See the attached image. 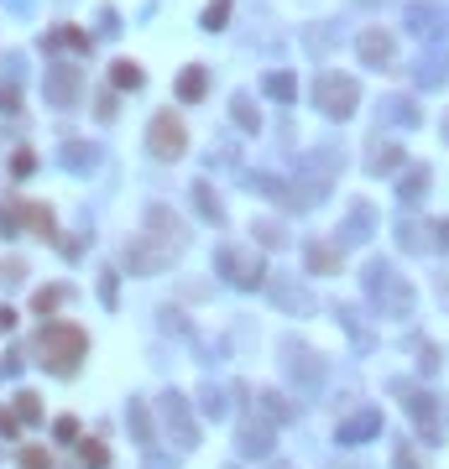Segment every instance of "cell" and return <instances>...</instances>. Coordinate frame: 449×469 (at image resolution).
<instances>
[{"mask_svg":"<svg viewBox=\"0 0 449 469\" xmlns=\"http://www.w3.org/2000/svg\"><path fill=\"white\" fill-rule=\"evenodd\" d=\"M21 464H26V469H52V459H47L42 449H26V453H21Z\"/></svg>","mask_w":449,"mask_h":469,"instance_id":"24","label":"cell"},{"mask_svg":"<svg viewBox=\"0 0 449 469\" xmlns=\"http://www.w3.org/2000/svg\"><path fill=\"white\" fill-rule=\"evenodd\" d=\"M376 427H381V412H361V418H350L345 427H340V438H345V444H355V438L376 433Z\"/></svg>","mask_w":449,"mask_h":469,"instance_id":"8","label":"cell"},{"mask_svg":"<svg viewBox=\"0 0 449 469\" xmlns=\"http://www.w3.org/2000/svg\"><path fill=\"white\" fill-rule=\"evenodd\" d=\"M361 58H366V63H387V58H392V37H387V32H366V37H361Z\"/></svg>","mask_w":449,"mask_h":469,"instance_id":"7","label":"cell"},{"mask_svg":"<svg viewBox=\"0 0 449 469\" xmlns=\"http://www.w3.org/2000/svg\"><path fill=\"white\" fill-rule=\"evenodd\" d=\"M162 418H167V427L178 433V444L193 449V438H199V433H193V418H188V407H183V396H167V401H162Z\"/></svg>","mask_w":449,"mask_h":469,"instance_id":"6","label":"cell"},{"mask_svg":"<svg viewBox=\"0 0 449 469\" xmlns=\"http://www.w3.org/2000/svg\"><path fill=\"white\" fill-rule=\"evenodd\" d=\"M26 224H32V230L42 235V240L52 235V214H47V209H26Z\"/></svg>","mask_w":449,"mask_h":469,"instance_id":"18","label":"cell"},{"mask_svg":"<svg viewBox=\"0 0 449 469\" xmlns=\"http://www.w3.org/2000/svg\"><path fill=\"white\" fill-rule=\"evenodd\" d=\"M16 422H21V418H16V412H0V433H6V438H11V433H16Z\"/></svg>","mask_w":449,"mask_h":469,"instance_id":"27","label":"cell"},{"mask_svg":"<svg viewBox=\"0 0 449 469\" xmlns=\"http://www.w3.org/2000/svg\"><path fill=\"white\" fill-rule=\"evenodd\" d=\"M16 324V313H11V307H0V329H11Z\"/></svg>","mask_w":449,"mask_h":469,"instance_id":"28","label":"cell"},{"mask_svg":"<svg viewBox=\"0 0 449 469\" xmlns=\"http://www.w3.org/2000/svg\"><path fill=\"white\" fill-rule=\"evenodd\" d=\"M147 146L157 157H183V146H188V130H183L178 115H157L152 130H147Z\"/></svg>","mask_w":449,"mask_h":469,"instance_id":"3","label":"cell"},{"mask_svg":"<svg viewBox=\"0 0 449 469\" xmlns=\"http://www.w3.org/2000/svg\"><path fill=\"white\" fill-rule=\"evenodd\" d=\"M78 453H84V464H95V469H104V464H110V453H104L100 444H84Z\"/></svg>","mask_w":449,"mask_h":469,"instance_id":"22","label":"cell"},{"mask_svg":"<svg viewBox=\"0 0 449 469\" xmlns=\"http://www.w3.org/2000/svg\"><path fill=\"white\" fill-rule=\"evenodd\" d=\"M42 355H47V365L58 375H68L78 360H84V334L73 324H47L42 329Z\"/></svg>","mask_w":449,"mask_h":469,"instance_id":"1","label":"cell"},{"mask_svg":"<svg viewBox=\"0 0 449 469\" xmlns=\"http://www.w3.org/2000/svg\"><path fill=\"white\" fill-rule=\"evenodd\" d=\"M366 287H371V298L381 303V313H407V307H413V292H407V281L392 272V266H371V272H366Z\"/></svg>","mask_w":449,"mask_h":469,"instance_id":"2","label":"cell"},{"mask_svg":"<svg viewBox=\"0 0 449 469\" xmlns=\"http://www.w3.org/2000/svg\"><path fill=\"white\" fill-rule=\"evenodd\" d=\"M73 89H78V73H73V68H52V99L68 104V99H73Z\"/></svg>","mask_w":449,"mask_h":469,"instance_id":"9","label":"cell"},{"mask_svg":"<svg viewBox=\"0 0 449 469\" xmlns=\"http://www.w3.org/2000/svg\"><path fill=\"white\" fill-rule=\"evenodd\" d=\"M204 84H209V78H204V68H188V73L178 78V94H183V99H199V94H204Z\"/></svg>","mask_w":449,"mask_h":469,"instance_id":"11","label":"cell"},{"mask_svg":"<svg viewBox=\"0 0 449 469\" xmlns=\"http://www.w3.org/2000/svg\"><path fill=\"white\" fill-rule=\"evenodd\" d=\"M402 157H397V146H376V157H371V172H392Z\"/></svg>","mask_w":449,"mask_h":469,"instance_id":"14","label":"cell"},{"mask_svg":"<svg viewBox=\"0 0 449 469\" xmlns=\"http://www.w3.org/2000/svg\"><path fill=\"white\" fill-rule=\"evenodd\" d=\"M224 16H230V0H215V6L204 11V26H209V32H220V26H224Z\"/></svg>","mask_w":449,"mask_h":469,"instance_id":"17","label":"cell"},{"mask_svg":"<svg viewBox=\"0 0 449 469\" xmlns=\"http://www.w3.org/2000/svg\"><path fill=\"white\" fill-rule=\"evenodd\" d=\"M267 94H277V99H287V94H293V78H287V73H272V78H267Z\"/></svg>","mask_w":449,"mask_h":469,"instance_id":"21","label":"cell"},{"mask_svg":"<svg viewBox=\"0 0 449 469\" xmlns=\"http://www.w3.org/2000/svg\"><path fill=\"white\" fill-rule=\"evenodd\" d=\"M58 303H63V287H42L37 292V313H52Z\"/></svg>","mask_w":449,"mask_h":469,"instance_id":"19","label":"cell"},{"mask_svg":"<svg viewBox=\"0 0 449 469\" xmlns=\"http://www.w3.org/2000/svg\"><path fill=\"white\" fill-rule=\"evenodd\" d=\"M115 84L121 89H141V68L136 63H115Z\"/></svg>","mask_w":449,"mask_h":469,"instance_id":"16","label":"cell"},{"mask_svg":"<svg viewBox=\"0 0 449 469\" xmlns=\"http://www.w3.org/2000/svg\"><path fill=\"white\" fill-rule=\"evenodd\" d=\"M52 433H58V438H73V433H78V422H73V418H58V427H52Z\"/></svg>","mask_w":449,"mask_h":469,"instance_id":"26","label":"cell"},{"mask_svg":"<svg viewBox=\"0 0 449 469\" xmlns=\"http://www.w3.org/2000/svg\"><path fill=\"white\" fill-rule=\"evenodd\" d=\"M413 418L418 422H433V396H413Z\"/></svg>","mask_w":449,"mask_h":469,"instance_id":"23","label":"cell"},{"mask_svg":"<svg viewBox=\"0 0 449 469\" xmlns=\"http://www.w3.org/2000/svg\"><path fill=\"white\" fill-rule=\"evenodd\" d=\"M193 193H199V209L209 214V219H220V204H215V198H209V188L199 183V188H193Z\"/></svg>","mask_w":449,"mask_h":469,"instance_id":"25","label":"cell"},{"mask_svg":"<svg viewBox=\"0 0 449 469\" xmlns=\"http://www.w3.org/2000/svg\"><path fill=\"white\" fill-rule=\"evenodd\" d=\"M220 272H230L235 287H256V281H261V261L256 256H241L235 245H224L220 250Z\"/></svg>","mask_w":449,"mask_h":469,"instance_id":"5","label":"cell"},{"mask_svg":"<svg viewBox=\"0 0 449 469\" xmlns=\"http://www.w3.org/2000/svg\"><path fill=\"white\" fill-rule=\"evenodd\" d=\"M241 449H246V453H267V427H246V433H241Z\"/></svg>","mask_w":449,"mask_h":469,"instance_id":"15","label":"cell"},{"mask_svg":"<svg viewBox=\"0 0 449 469\" xmlns=\"http://www.w3.org/2000/svg\"><path fill=\"white\" fill-rule=\"evenodd\" d=\"M16 418H21V422H37V396H32V391L16 396Z\"/></svg>","mask_w":449,"mask_h":469,"instance_id":"20","label":"cell"},{"mask_svg":"<svg viewBox=\"0 0 449 469\" xmlns=\"http://www.w3.org/2000/svg\"><path fill=\"white\" fill-rule=\"evenodd\" d=\"M309 266L324 276V272H335V266H340V256H335L329 245H319V240H313V245H309Z\"/></svg>","mask_w":449,"mask_h":469,"instance_id":"10","label":"cell"},{"mask_svg":"<svg viewBox=\"0 0 449 469\" xmlns=\"http://www.w3.org/2000/svg\"><path fill=\"white\" fill-rule=\"evenodd\" d=\"M424 188H429V172H424V167H413V172H407V178H402V198H407V204H413V198L424 193Z\"/></svg>","mask_w":449,"mask_h":469,"instance_id":"13","label":"cell"},{"mask_svg":"<svg viewBox=\"0 0 449 469\" xmlns=\"http://www.w3.org/2000/svg\"><path fill=\"white\" fill-rule=\"evenodd\" d=\"M407 21H413V32L424 37V32H433V21H439V11H433V6H413V11H407Z\"/></svg>","mask_w":449,"mask_h":469,"instance_id":"12","label":"cell"},{"mask_svg":"<svg viewBox=\"0 0 449 469\" xmlns=\"http://www.w3.org/2000/svg\"><path fill=\"white\" fill-rule=\"evenodd\" d=\"M319 110H324V115H350V110H355V78L324 73V78H319Z\"/></svg>","mask_w":449,"mask_h":469,"instance_id":"4","label":"cell"}]
</instances>
